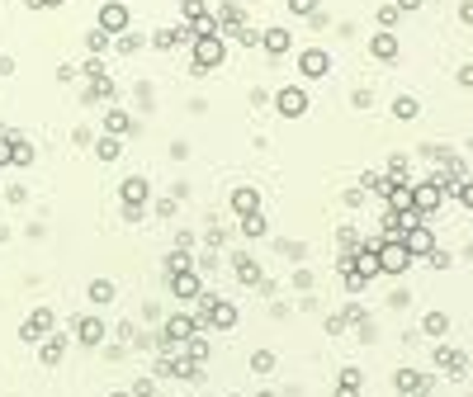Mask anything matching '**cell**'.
<instances>
[{
    "label": "cell",
    "mask_w": 473,
    "mask_h": 397,
    "mask_svg": "<svg viewBox=\"0 0 473 397\" xmlns=\"http://www.w3.org/2000/svg\"><path fill=\"white\" fill-rule=\"evenodd\" d=\"M152 48H161V53H171V48H180V28H161L157 38H152Z\"/></svg>",
    "instance_id": "cell-32"
},
{
    "label": "cell",
    "mask_w": 473,
    "mask_h": 397,
    "mask_svg": "<svg viewBox=\"0 0 473 397\" xmlns=\"http://www.w3.org/2000/svg\"><path fill=\"white\" fill-rule=\"evenodd\" d=\"M397 19H402V10H397V5H379V24H384V28H393Z\"/></svg>",
    "instance_id": "cell-37"
},
{
    "label": "cell",
    "mask_w": 473,
    "mask_h": 397,
    "mask_svg": "<svg viewBox=\"0 0 473 397\" xmlns=\"http://www.w3.org/2000/svg\"><path fill=\"white\" fill-rule=\"evenodd\" d=\"M142 209L147 204H123V222H142Z\"/></svg>",
    "instance_id": "cell-41"
},
{
    "label": "cell",
    "mask_w": 473,
    "mask_h": 397,
    "mask_svg": "<svg viewBox=\"0 0 473 397\" xmlns=\"http://www.w3.org/2000/svg\"><path fill=\"white\" fill-rule=\"evenodd\" d=\"M388 209H393V213L412 209V185H393V189H388Z\"/></svg>",
    "instance_id": "cell-28"
},
{
    "label": "cell",
    "mask_w": 473,
    "mask_h": 397,
    "mask_svg": "<svg viewBox=\"0 0 473 397\" xmlns=\"http://www.w3.org/2000/svg\"><path fill=\"white\" fill-rule=\"evenodd\" d=\"M85 76L100 80V76H105V62H100V57H95V62H85Z\"/></svg>",
    "instance_id": "cell-42"
},
{
    "label": "cell",
    "mask_w": 473,
    "mask_h": 397,
    "mask_svg": "<svg viewBox=\"0 0 473 397\" xmlns=\"http://www.w3.org/2000/svg\"><path fill=\"white\" fill-rule=\"evenodd\" d=\"M388 180H393V185H412V170H407V161H402V157L388 161Z\"/></svg>",
    "instance_id": "cell-31"
},
{
    "label": "cell",
    "mask_w": 473,
    "mask_h": 397,
    "mask_svg": "<svg viewBox=\"0 0 473 397\" xmlns=\"http://www.w3.org/2000/svg\"><path fill=\"white\" fill-rule=\"evenodd\" d=\"M232 270H237V284H246V289H256V284H261V265L251 261L246 251H237V256H232Z\"/></svg>",
    "instance_id": "cell-16"
},
{
    "label": "cell",
    "mask_w": 473,
    "mask_h": 397,
    "mask_svg": "<svg viewBox=\"0 0 473 397\" xmlns=\"http://www.w3.org/2000/svg\"><path fill=\"white\" fill-rule=\"evenodd\" d=\"M256 397H275V393H270V388H265V393H256Z\"/></svg>",
    "instance_id": "cell-49"
},
{
    "label": "cell",
    "mask_w": 473,
    "mask_h": 397,
    "mask_svg": "<svg viewBox=\"0 0 473 397\" xmlns=\"http://www.w3.org/2000/svg\"><path fill=\"white\" fill-rule=\"evenodd\" d=\"M105 128L114 132V137H123V132H137V123H132L123 109H109V114H105Z\"/></svg>",
    "instance_id": "cell-21"
},
{
    "label": "cell",
    "mask_w": 473,
    "mask_h": 397,
    "mask_svg": "<svg viewBox=\"0 0 473 397\" xmlns=\"http://www.w3.org/2000/svg\"><path fill=\"white\" fill-rule=\"evenodd\" d=\"M119 194H123V204H147L152 185H147V175H128V180L119 185Z\"/></svg>",
    "instance_id": "cell-18"
},
{
    "label": "cell",
    "mask_w": 473,
    "mask_h": 397,
    "mask_svg": "<svg viewBox=\"0 0 473 397\" xmlns=\"http://www.w3.org/2000/svg\"><path fill=\"white\" fill-rule=\"evenodd\" d=\"M62 355H67V336H62V331H48V336H43V350H38V360H43L48 369H57Z\"/></svg>",
    "instance_id": "cell-15"
},
{
    "label": "cell",
    "mask_w": 473,
    "mask_h": 397,
    "mask_svg": "<svg viewBox=\"0 0 473 397\" xmlns=\"http://www.w3.org/2000/svg\"><path fill=\"white\" fill-rule=\"evenodd\" d=\"M459 19H464V24L473 28V0H464V5H459Z\"/></svg>",
    "instance_id": "cell-45"
},
{
    "label": "cell",
    "mask_w": 473,
    "mask_h": 397,
    "mask_svg": "<svg viewBox=\"0 0 473 397\" xmlns=\"http://www.w3.org/2000/svg\"><path fill=\"white\" fill-rule=\"evenodd\" d=\"M227 57V38H199L194 43V76H204L209 67H223Z\"/></svg>",
    "instance_id": "cell-3"
},
{
    "label": "cell",
    "mask_w": 473,
    "mask_h": 397,
    "mask_svg": "<svg viewBox=\"0 0 473 397\" xmlns=\"http://www.w3.org/2000/svg\"><path fill=\"white\" fill-rule=\"evenodd\" d=\"M289 10H293V15H303V19H313V15H317V0H289Z\"/></svg>",
    "instance_id": "cell-39"
},
{
    "label": "cell",
    "mask_w": 473,
    "mask_h": 397,
    "mask_svg": "<svg viewBox=\"0 0 473 397\" xmlns=\"http://www.w3.org/2000/svg\"><path fill=\"white\" fill-rule=\"evenodd\" d=\"M171 293H175L180 303L199 298V270H194V265H189V270H175V274H171Z\"/></svg>",
    "instance_id": "cell-12"
},
{
    "label": "cell",
    "mask_w": 473,
    "mask_h": 397,
    "mask_svg": "<svg viewBox=\"0 0 473 397\" xmlns=\"http://www.w3.org/2000/svg\"><path fill=\"white\" fill-rule=\"evenodd\" d=\"M53 308H33V312H28V317H24V326H19V341H28V345H33V341H43V336H48V331H53Z\"/></svg>",
    "instance_id": "cell-5"
},
{
    "label": "cell",
    "mask_w": 473,
    "mask_h": 397,
    "mask_svg": "<svg viewBox=\"0 0 473 397\" xmlns=\"http://www.w3.org/2000/svg\"><path fill=\"white\" fill-rule=\"evenodd\" d=\"M402 246H407V256H412V261H417V256H431V251H436V232H431L426 222H417V227H407V232H402Z\"/></svg>",
    "instance_id": "cell-7"
},
{
    "label": "cell",
    "mask_w": 473,
    "mask_h": 397,
    "mask_svg": "<svg viewBox=\"0 0 473 397\" xmlns=\"http://www.w3.org/2000/svg\"><path fill=\"white\" fill-rule=\"evenodd\" d=\"M454 199L464 204V209L473 213V180H459V189H454Z\"/></svg>",
    "instance_id": "cell-38"
},
{
    "label": "cell",
    "mask_w": 473,
    "mask_h": 397,
    "mask_svg": "<svg viewBox=\"0 0 473 397\" xmlns=\"http://www.w3.org/2000/svg\"><path fill=\"white\" fill-rule=\"evenodd\" d=\"M109 397H132V393H109Z\"/></svg>",
    "instance_id": "cell-50"
},
{
    "label": "cell",
    "mask_w": 473,
    "mask_h": 397,
    "mask_svg": "<svg viewBox=\"0 0 473 397\" xmlns=\"http://www.w3.org/2000/svg\"><path fill=\"white\" fill-rule=\"evenodd\" d=\"M95 157L100 161H119V137H114V132H105V137L95 142Z\"/></svg>",
    "instance_id": "cell-30"
},
{
    "label": "cell",
    "mask_w": 473,
    "mask_h": 397,
    "mask_svg": "<svg viewBox=\"0 0 473 397\" xmlns=\"http://www.w3.org/2000/svg\"><path fill=\"white\" fill-rule=\"evenodd\" d=\"M393 388H397V397H426L431 393V378L421 369H397L393 373Z\"/></svg>",
    "instance_id": "cell-6"
},
{
    "label": "cell",
    "mask_w": 473,
    "mask_h": 397,
    "mask_svg": "<svg viewBox=\"0 0 473 397\" xmlns=\"http://www.w3.org/2000/svg\"><path fill=\"white\" fill-rule=\"evenodd\" d=\"M421 331H426V336H445V331H449V317L436 308V312H426V317H421Z\"/></svg>",
    "instance_id": "cell-25"
},
{
    "label": "cell",
    "mask_w": 473,
    "mask_h": 397,
    "mask_svg": "<svg viewBox=\"0 0 473 397\" xmlns=\"http://www.w3.org/2000/svg\"><path fill=\"white\" fill-rule=\"evenodd\" d=\"M114 38H119V43H114L119 53H137V48H142V38H137V33H128V28H123V33H114Z\"/></svg>",
    "instance_id": "cell-34"
},
{
    "label": "cell",
    "mask_w": 473,
    "mask_h": 397,
    "mask_svg": "<svg viewBox=\"0 0 473 397\" xmlns=\"http://www.w3.org/2000/svg\"><path fill=\"white\" fill-rule=\"evenodd\" d=\"M227 204H232V213H237V218H246V213H261V189L237 185L232 194H227Z\"/></svg>",
    "instance_id": "cell-13"
},
{
    "label": "cell",
    "mask_w": 473,
    "mask_h": 397,
    "mask_svg": "<svg viewBox=\"0 0 473 397\" xmlns=\"http://www.w3.org/2000/svg\"><path fill=\"white\" fill-rule=\"evenodd\" d=\"M57 5H67V0H38V10H57Z\"/></svg>",
    "instance_id": "cell-48"
},
{
    "label": "cell",
    "mask_w": 473,
    "mask_h": 397,
    "mask_svg": "<svg viewBox=\"0 0 473 397\" xmlns=\"http://www.w3.org/2000/svg\"><path fill=\"white\" fill-rule=\"evenodd\" d=\"M251 369H256V373H270V369H275V355H270V350H256V355H251Z\"/></svg>",
    "instance_id": "cell-35"
},
{
    "label": "cell",
    "mask_w": 473,
    "mask_h": 397,
    "mask_svg": "<svg viewBox=\"0 0 473 397\" xmlns=\"http://www.w3.org/2000/svg\"><path fill=\"white\" fill-rule=\"evenodd\" d=\"M10 166L28 170V166H33V142H24V137H10Z\"/></svg>",
    "instance_id": "cell-20"
},
{
    "label": "cell",
    "mask_w": 473,
    "mask_h": 397,
    "mask_svg": "<svg viewBox=\"0 0 473 397\" xmlns=\"http://www.w3.org/2000/svg\"><path fill=\"white\" fill-rule=\"evenodd\" d=\"M436 364H440V369H445L449 378L459 383V378H464V369H469V355H464V350H454V345H436Z\"/></svg>",
    "instance_id": "cell-8"
},
{
    "label": "cell",
    "mask_w": 473,
    "mask_h": 397,
    "mask_svg": "<svg viewBox=\"0 0 473 397\" xmlns=\"http://www.w3.org/2000/svg\"><path fill=\"white\" fill-rule=\"evenodd\" d=\"M298 71H303L308 80L327 76V71H332V53H327V48H308V53L298 57Z\"/></svg>",
    "instance_id": "cell-9"
},
{
    "label": "cell",
    "mask_w": 473,
    "mask_h": 397,
    "mask_svg": "<svg viewBox=\"0 0 473 397\" xmlns=\"http://www.w3.org/2000/svg\"><path fill=\"white\" fill-rule=\"evenodd\" d=\"M199 326H218V331H227V326H237V308L227 303V298H218V293H199Z\"/></svg>",
    "instance_id": "cell-1"
},
{
    "label": "cell",
    "mask_w": 473,
    "mask_h": 397,
    "mask_svg": "<svg viewBox=\"0 0 473 397\" xmlns=\"http://www.w3.org/2000/svg\"><path fill=\"white\" fill-rule=\"evenodd\" d=\"M412 270V256L397 237H379V274H407Z\"/></svg>",
    "instance_id": "cell-2"
},
{
    "label": "cell",
    "mask_w": 473,
    "mask_h": 397,
    "mask_svg": "<svg viewBox=\"0 0 473 397\" xmlns=\"http://www.w3.org/2000/svg\"><path fill=\"white\" fill-rule=\"evenodd\" d=\"M459 85H469V90H473V62H469V67H459Z\"/></svg>",
    "instance_id": "cell-46"
},
{
    "label": "cell",
    "mask_w": 473,
    "mask_h": 397,
    "mask_svg": "<svg viewBox=\"0 0 473 397\" xmlns=\"http://www.w3.org/2000/svg\"><path fill=\"white\" fill-rule=\"evenodd\" d=\"M85 48H90V53H109V48H114V38H109L105 28L95 24V28H90V33H85Z\"/></svg>",
    "instance_id": "cell-29"
},
{
    "label": "cell",
    "mask_w": 473,
    "mask_h": 397,
    "mask_svg": "<svg viewBox=\"0 0 473 397\" xmlns=\"http://www.w3.org/2000/svg\"><path fill=\"white\" fill-rule=\"evenodd\" d=\"M369 53L379 57V62H397V53H402V43H397L393 28H379L374 38H369Z\"/></svg>",
    "instance_id": "cell-11"
},
{
    "label": "cell",
    "mask_w": 473,
    "mask_h": 397,
    "mask_svg": "<svg viewBox=\"0 0 473 397\" xmlns=\"http://www.w3.org/2000/svg\"><path fill=\"white\" fill-rule=\"evenodd\" d=\"M132 397H157V383H152V378H137V383H132Z\"/></svg>",
    "instance_id": "cell-40"
},
{
    "label": "cell",
    "mask_w": 473,
    "mask_h": 397,
    "mask_svg": "<svg viewBox=\"0 0 473 397\" xmlns=\"http://www.w3.org/2000/svg\"><path fill=\"white\" fill-rule=\"evenodd\" d=\"M275 109H280V118H303L308 114V90L303 85H284L275 95Z\"/></svg>",
    "instance_id": "cell-4"
},
{
    "label": "cell",
    "mask_w": 473,
    "mask_h": 397,
    "mask_svg": "<svg viewBox=\"0 0 473 397\" xmlns=\"http://www.w3.org/2000/svg\"><path fill=\"white\" fill-rule=\"evenodd\" d=\"M100 28H105L109 38L123 33L128 28V5H100Z\"/></svg>",
    "instance_id": "cell-14"
},
{
    "label": "cell",
    "mask_w": 473,
    "mask_h": 397,
    "mask_svg": "<svg viewBox=\"0 0 473 397\" xmlns=\"http://www.w3.org/2000/svg\"><path fill=\"white\" fill-rule=\"evenodd\" d=\"M76 341L80 345H100V341H105V321H100V317H80L76 321Z\"/></svg>",
    "instance_id": "cell-19"
},
{
    "label": "cell",
    "mask_w": 473,
    "mask_h": 397,
    "mask_svg": "<svg viewBox=\"0 0 473 397\" xmlns=\"http://www.w3.org/2000/svg\"><path fill=\"white\" fill-rule=\"evenodd\" d=\"M417 114H421V105L412 100V95H397V100H393V118H402V123H412Z\"/></svg>",
    "instance_id": "cell-27"
},
{
    "label": "cell",
    "mask_w": 473,
    "mask_h": 397,
    "mask_svg": "<svg viewBox=\"0 0 473 397\" xmlns=\"http://www.w3.org/2000/svg\"><path fill=\"white\" fill-rule=\"evenodd\" d=\"M180 10H184V24H189V19L209 15V0H180Z\"/></svg>",
    "instance_id": "cell-33"
},
{
    "label": "cell",
    "mask_w": 473,
    "mask_h": 397,
    "mask_svg": "<svg viewBox=\"0 0 473 397\" xmlns=\"http://www.w3.org/2000/svg\"><path fill=\"white\" fill-rule=\"evenodd\" d=\"M0 166H10V132H0Z\"/></svg>",
    "instance_id": "cell-44"
},
{
    "label": "cell",
    "mask_w": 473,
    "mask_h": 397,
    "mask_svg": "<svg viewBox=\"0 0 473 397\" xmlns=\"http://www.w3.org/2000/svg\"><path fill=\"white\" fill-rule=\"evenodd\" d=\"M445 204V194L436 185H412V213H421V218H431V213Z\"/></svg>",
    "instance_id": "cell-10"
},
{
    "label": "cell",
    "mask_w": 473,
    "mask_h": 397,
    "mask_svg": "<svg viewBox=\"0 0 473 397\" xmlns=\"http://www.w3.org/2000/svg\"><path fill=\"white\" fill-rule=\"evenodd\" d=\"M265 232H270V227H265V213H246V218H241V237L246 241H261Z\"/></svg>",
    "instance_id": "cell-22"
},
{
    "label": "cell",
    "mask_w": 473,
    "mask_h": 397,
    "mask_svg": "<svg viewBox=\"0 0 473 397\" xmlns=\"http://www.w3.org/2000/svg\"><path fill=\"white\" fill-rule=\"evenodd\" d=\"M397 10H402V15H412V10H421V0H393Z\"/></svg>",
    "instance_id": "cell-47"
},
{
    "label": "cell",
    "mask_w": 473,
    "mask_h": 397,
    "mask_svg": "<svg viewBox=\"0 0 473 397\" xmlns=\"http://www.w3.org/2000/svg\"><path fill=\"white\" fill-rule=\"evenodd\" d=\"M180 355H189V360H194V364H204V360H209V341H204V336H199V331H194V336H189V341H180Z\"/></svg>",
    "instance_id": "cell-23"
},
{
    "label": "cell",
    "mask_w": 473,
    "mask_h": 397,
    "mask_svg": "<svg viewBox=\"0 0 473 397\" xmlns=\"http://www.w3.org/2000/svg\"><path fill=\"white\" fill-rule=\"evenodd\" d=\"M365 189H369V194H388L393 180H388V175H365Z\"/></svg>",
    "instance_id": "cell-36"
},
{
    "label": "cell",
    "mask_w": 473,
    "mask_h": 397,
    "mask_svg": "<svg viewBox=\"0 0 473 397\" xmlns=\"http://www.w3.org/2000/svg\"><path fill=\"white\" fill-rule=\"evenodd\" d=\"M336 397H360V369H341V378H336Z\"/></svg>",
    "instance_id": "cell-24"
},
{
    "label": "cell",
    "mask_w": 473,
    "mask_h": 397,
    "mask_svg": "<svg viewBox=\"0 0 473 397\" xmlns=\"http://www.w3.org/2000/svg\"><path fill=\"white\" fill-rule=\"evenodd\" d=\"M261 48H265V53H270V57H284V53H289V48H293L289 28H265V33H261Z\"/></svg>",
    "instance_id": "cell-17"
},
{
    "label": "cell",
    "mask_w": 473,
    "mask_h": 397,
    "mask_svg": "<svg viewBox=\"0 0 473 397\" xmlns=\"http://www.w3.org/2000/svg\"><path fill=\"white\" fill-rule=\"evenodd\" d=\"M90 303H95V308H105V303H114V284H109V279H90Z\"/></svg>",
    "instance_id": "cell-26"
},
{
    "label": "cell",
    "mask_w": 473,
    "mask_h": 397,
    "mask_svg": "<svg viewBox=\"0 0 473 397\" xmlns=\"http://www.w3.org/2000/svg\"><path fill=\"white\" fill-rule=\"evenodd\" d=\"M431 265H436V270H449V256H445V251H440V246L431 251Z\"/></svg>",
    "instance_id": "cell-43"
}]
</instances>
